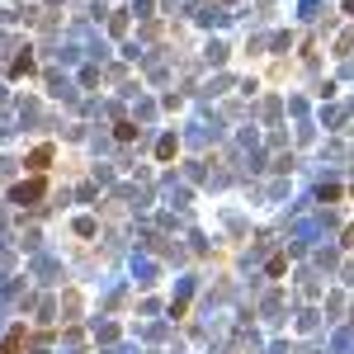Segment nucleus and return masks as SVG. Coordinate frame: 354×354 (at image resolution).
Returning <instances> with one entry per match:
<instances>
[{"label":"nucleus","instance_id":"f257e3e1","mask_svg":"<svg viewBox=\"0 0 354 354\" xmlns=\"http://www.w3.org/2000/svg\"><path fill=\"white\" fill-rule=\"evenodd\" d=\"M38 198H48V175H33V180H19V185L10 189V203H19V208H33Z\"/></svg>","mask_w":354,"mask_h":354},{"label":"nucleus","instance_id":"f03ea898","mask_svg":"<svg viewBox=\"0 0 354 354\" xmlns=\"http://www.w3.org/2000/svg\"><path fill=\"white\" fill-rule=\"evenodd\" d=\"M53 156H57V147L53 142H38V147H33V151H28V170H33V175H48V165H53Z\"/></svg>","mask_w":354,"mask_h":354},{"label":"nucleus","instance_id":"7ed1b4c3","mask_svg":"<svg viewBox=\"0 0 354 354\" xmlns=\"http://www.w3.org/2000/svg\"><path fill=\"white\" fill-rule=\"evenodd\" d=\"M24 345H28V330L19 322V326H10V335L0 340V354H24Z\"/></svg>","mask_w":354,"mask_h":354},{"label":"nucleus","instance_id":"20e7f679","mask_svg":"<svg viewBox=\"0 0 354 354\" xmlns=\"http://www.w3.org/2000/svg\"><path fill=\"white\" fill-rule=\"evenodd\" d=\"M38 71V62H33V53H19L15 62H10V81H24V76H33Z\"/></svg>","mask_w":354,"mask_h":354},{"label":"nucleus","instance_id":"39448f33","mask_svg":"<svg viewBox=\"0 0 354 354\" xmlns=\"http://www.w3.org/2000/svg\"><path fill=\"white\" fill-rule=\"evenodd\" d=\"M175 156H180V142L175 137H161L156 142V161H175Z\"/></svg>","mask_w":354,"mask_h":354},{"label":"nucleus","instance_id":"423d86ee","mask_svg":"<svg viewBox=\"0 0 354 354\" xmlns=\"http://www.w3.org/2000/svg\"><path fill=\"white\" fill-rule=\"evenodd\" d=\"M113 137H118V142H133V137H137V128L128 123V118H118V123H113Z\"/></svg>","mask_w":354,"mask_h":354}]
</instances>
